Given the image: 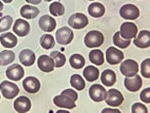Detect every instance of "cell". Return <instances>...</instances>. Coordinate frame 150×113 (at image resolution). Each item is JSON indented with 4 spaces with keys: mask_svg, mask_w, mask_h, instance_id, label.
<instances>
[{
    "mask_svg": "<svg viewBox=\"0 0 150 113\" xmlns=\"http://www.w3.org/2000/svg\"><path fill=\"white\" fill-rule=\"evenodd\" d=\"M104 42V36L97 30L89 31L84 37V43L88 48L100 47Z\"/></svg>",
    "mask_w": 150,
    "mask_h": 113,
    "instance_id": "obj_1",
    "label": "cell"
},
{
    "mask_svg": "<svg viewBox=\"0 0 150 113\" xmlns=\"http://www.w3.org/2000/svg\"><path fill=\"white\" fill-rule=\"evenodd\" d=\"M0 91L6 99H13L19 93V88L15 83L5 80L0 83Z\"/></svg>",
    "mask_w": 150,
    "mask_h": 113,
    "instance_id": "obj_2",
    "label": "cell"
},
{
    "mask_svg": "<svg viewBox=\"0 0 150 113\" xmlns=\"http://www.w3.org/2000/svg\"><path fill=\"white\" fill-rule=\"evenodd\" d=\"M105 102L106 104H108L111 107H117L120 106L122 104L123 100V95L119 90L114 89V88H111L106 92V97H105Z\"/></svg>",
    "mask_w": 150,
    "mask_h": 113,
    "instance_id": "obj_3",
    "label": "cell"
},
{
    "mask_svg": "<svg viewBox=\"0 0 150 113\" xmlns=\"http://www.w3.org/2000/svg\"><path fill=\"white\" fill-rule=\"evenodd\" d=\"M137 33H138V28H137L136 24L133 22H124L120 26L119 34L124 39L131 40L136 37Z\"/></svg>",
    "mask_w": 150,
    "mask_h": 113,
    "instance_id": "obj_4",
    "label": "cell"
},
{
    "mask_svg": "<svg viewBox=\"0 0 150 113\" xmlns=\"http://www.w3.org/2000/svg\"><path fill=\"white\" fill-rule=\"evenodd\" d=\"M74 34L72 30L69 27H61L56 31V35H55V39L56 42L59 43L60 45H67L73 40Z\"/></svg>",
    "mask_w": 150,
    "mask_h": 113,
    "instance_id": "obj_5",
    "label": "cell"
},
{
    "mask_svg": "<svg viewBox=\"0 0 150 113\" xmlns=\"http://www.w3.org/2000/svg\"><path fill=\"white\" fill-rule=\"evenodd\" d=\"M120 72L126 77H132L138 73V64L133 59L125 60L120 65Z\"/></svg>",
    "mask_w": 150,
    "mask_h": 113,
    "instance_id": "obj_6",
    "label": "cell"
},
{
    "mask_svg": "<svg viewBox=\"0 0 150 113\" xmlns=\"http://www.w3.org/2000/svg\"><path fill=\"white\" fill-rule=\"evenodd\" d=\"M89 21L85 14L83 13H75L72 14L68 19V24L74 29H82L88 25Z\"/></svg>",
    "mask_w": 150,
    "mask_h": 113,
    "instance_id": "obj_7",
    "label": "cell"
},
{
    "mask_svg": "<svg viewBox=\"0 0 150 113\" xmlns=\"http://www.w3.org/2000/svg\"><path fill=\"white\" fill-rule=\"evenodd\" d=\"M119 14L122 18L127 20H134L138 18L139 16V9L134 4H125L119 10Z\"/></svg>",
    "mask_w": 150,
    "mask_h": 113,
    "instance_id": "obj_8",
    "label": "cell"
},
{
    "mask_svg": "<svg viewBox=\"0 0 150 113\" xmlns=\"http://www.w3.org/2000/svg\"><path fill=\"white\" fill-rule=\"evenodd\" d=\"M106 61L111 65H116L119 64L124 58V54L120 49H117L115 47H109L106 50Z\"/></svg>",
    "mask_w": 150,
    "mask_h": 113,
    "instance_id": "obj_9",
    "label": "cell"
},
{
    "mask_svg": "<svg viewBox=\"0 0 150 113\" xmlns=\"http://www.w3.org/2000/svg\"><path fill=\"white\" fill-rule=\"evenodd\" d=\"M106 89L100 84H94L89 88V96L95 102H101L106 97Z\"/></svg>",
    "mask_w": 150,
    "mask_h": 113,
    "instance_id": "obj_10",
    "label": "cell"
},
{
    "mask_svg": "<svg viewBox=\"0 0 150 113\" xmlns=\"http://www.w3.org/2000/svg\"><path fill=\"white\" fill-rule=\"evenodd\" d=\"M24 71L23 67L19 64H13V65L9 66L6 70V76L9 80L12 81H18L21 80L24 76Z\"/></svg>",
    "mask_w": 150,
    "mask_h": 113,
    "instance_id": "obj_11",
    "label": "cell"
},
{
    "mask_svg": "<svg viewBox=\"0 0 150 113\" xmlns=\"http://www.w3.org/2000/svg\"><path fill=\"white\" fill-rule=\"evenodd\" d=\"M22 85H23L24 90L28 93H37L38 91L40 90V87H41L40 81L36 77H33V76H28V77H26L23 80Z\"/></svg>",
    "mask_w": 150,
    "mask_h": 113,
    "instance_id": "obj_12",
    "label": "cell"
},
{
    "mask_svg": "<svg viewBox=\"0 0 150 113\" xmlns=\"http://www.w3.org/2000/svg\"><path fill=\"white\" fill-rule=\"evenodd\" d=\"M13 32L20 37L26 36L30 32V25L24 19H16V21L13 24Z\"/></svg>",
    "mask_w": 150,
    "mask_h": 113,
    "instance_id": "obj_13",
    "label": "cell"
},
{
    "mask_svg": "<svg viewBox=\"0 0 150 113\" xmlns=\"http://www.w3.org/2000/svg\"><path fill=\"white\" fill-rule=\"evenodd\" d=\"M38 23H39L40 29L43 30L44 32H52L56 28V21L51 16H48V15L41 16Z\"/></svg>",
    "mask_w": 150,
    "mask_h": 113,
    "instance_id": "obj_14",
    "label": "cell"
},
{
    "mask_svg": "<svg viewBox=\"0 0 150 113\" xmlns=\"http://www.w3.org/2000/svg\"><path fill=\"white\" fill-rule=\"evenodd\" d=\"M124 85L127 90L131 92H136L142 86V79L139 75H134L132 77H126L124 79Z\"/></svg>",
    "mask_w": 150,
    "mask_h": 113,
    "instance_id": "obj_15",
    "label": "cell"
},
{
    "mask_svg": "<svg viewBox=\"0 0 150 113\" xmlns=\"http://www.w3.org/2000/svg\"><path fill=\"white\" fill-rule=\"evenodd\" d=\"M37 64L40 70L43 72H46V73L52 72L54 70V67H55L53 59L50 56H48V55H42V56H40L37 60Z\"/></svg>",
    "mask_w": 150,
    "mask_h": 113,
    "instance_id": "obj_16",
    "label": "cell"
},
{
    "mask_svg": "<svg viewBox=\"0 0 150 113\" xmlns=\"http://www.w3.org/2000/svg\"><path fill=\"white\" fill-rule=\"evenodd\" d=\"M134 44L138 48H148L150 45V31L142 30L138 33V36L134 38Z\"/></svg>",
    "mask_w": 150,
    "mask_h": 113,
    "instance_id": "obj_17",
    "label": "cell"
},
{
    "mask_svg": "<svg viewBox=\"0 0 150 113\" xmlns=\"http://www.w3.org/2000/svg\"><path fill=\"white\" fill-rule=\"evenodd\" d=\"M53 102L56 106L60 107V108H66V109H73L75 108V101L72 99H70L69 97L65 95H58V96H55L53 98Z\"/></svg>",
    "mask_w": 150,
    "mask_h": 113,
    "instance_id": "obj_18",
    "label": "cell"
},
{
    "mask_svg": "<svg viewBox=\"0 0 150 113\" xmlns=\"http://www.w3.org/2000/svg\"><path fill=\"white\" fill-rule=\"evenodd\" d=\"M14 109L17 112H28L31 108V101L26 96H20L14 101Z\"/></svg>",
    "mask_w": 150,
    "mask_h": 113,
    "instance_id": "obj_19",
    "label": "cell"
},
{
    "mask_svg": "<svg viewBox=\"0 0 150 113\" xmlns=\"http://www.w3.org/2000/svg\"><path fill=\"white\" fill-rule=\"evenodd\" d=\"M36 59L35 53L30 49H24L19 54V60L24 66H31L34 64Z\"/></svg>",
    "mask_w": 150,
    "mask_h": 113,
    "instance_id": "obj_20",
    "label": "cell"
},
{
    "mask_svg": "<svg viewBox=\"0 0 150 113\" xmlns=\"http://www.w3.org/2000/svg\"><path fill=\"white\" fill-rule=\"evenodd\" d=\"M0 43L5 48H13L17 44V37L11 32H5L0 36Z\"/></svg>",
    "mask_w": 150,
    "mask_h": 113,
    "instance_id": "obj_21",
    "label": "cell"
},
{
    "mask_svg": "<svg viewBox=\"0 0 150 113\" xmlns=\"http://www.w3.org/2000/svg\"><path fill=\"white\" fill-rule=\"evenodd\" d=\"M88 13L94 18H99L105 13V7L99 2H93L88 6Z\"/></svg>",
    "mask_w": 150,
    "mask_h": 113,
    "instance_id": "obj_22",
    "label": "cell"
},
{
    "mask_svg": "<svg viewBox=\"0 0 150 113\" xmlns=\"http://www.w3.org/2000/svg\"><path fill=\"white\" fill-rule=\"evenodd\" d=\"M20 14L25 19H34L39 14V9L32 5H24L21 7Z\"/></svg>",
    "mask_w": 150,
    "mask_h": 113,
    "instance_id": "obj_23",
    "label": "cell"
},
{
    "mask_svg": "<svg viewBox=\"0 0 150 113\" xmlns=\"http://www.w3.org/2000/svg\"><path fill=\"white\" fill-rule=\"evenodd\" d=\"M101 81L107 87H111L112 85H114V83L116 82L115 72L113 70H110V69L104 70L101 74Z\"/></svg>",
    "mask_w": 150,
    "mask_h": 113,
    "instance_id": "obj_24",
    "label": "cell"
},
{
    "mask_svg": "<svg viewBox=\"0 0 150 113\" xmlns=\"http://www.w3.org/2000/svg\"><path fill=\"white\" fill-rule=\"evenodd\" d=\"M83 76L89 82H92V81L97 80L99 77V70L96 68L95 66L90 65L85 67V69L83 70Z\"/></svg>",
    "mask_w": 150,
    "mask_h": 113,
    "instance_id": "obj_25",
    "label": "cell"
},
{
    "mask_svg": "<svg viewBox=\"0 0 150 113\" xmlns=\"http://www.w3.org/2000/svg\"><path fill=\"white\" fill-rule=\"evenodd\" d=\"M89 60L91 63L95 65H102L104 63V55L103 52L99 49H93L89 52Z\"/></svg>",
    "mask_w": 150,
    "mask_h": 113,
    "instance_id": "obj_26",
    "label": "cell"
},
{
    "mask_svg": "<svg viewBox=\"0 0 150 113\" xmlns=\"http://www.w3.org/2000/svg\"><path fill=\"white\" fill-rule=\"evenodd\" d=\"M69 63L74 69H80L85 65V59L80 54H73L70 56Z\"/></svg>",
    "mask_w": 150,
    "mask_h": 113,
    "instance_id": "obj_27",
    "label": "cell"
},
{
    "mask_svg": "<svg viewBox=\"0 0 150 113\" xmlns=\"http://www.w3.org/2000/svg\"><path fill=\"white\" fill-rule=\"evenodd\" d=\"M70 84L72 85V87L79 91L83 90L85 88V81L83 80V78L79 74H73L70 77Z\"/></svg>",
    "mask_w": 150,
    "mask_h": 113,
    "instance_id": "obj_28",
    "label": "cell"
},
{
    "mask_svg": "<svg viewBox=\"0 0 150 113\" xmlns=\"http://www.w3.org/2000/svg\"><path fill=\"white\" fill-rule=\"evenodd\" d=\"M15 59V53L12 50H3L0 52V60L2 65H8L11 64Z\"/></svg>",
    "mask_w": 150,
    "mask_h": 113,
    "instance_id": "obj_29",
    "label": "cell"
},
{
    "mask_svg": "<svg viewBox=\"0 0 150 113\" xmlns=\"http://www.w3.org/2000/svg\"><path fill=\"white\" fill-rule=\"evenodd\" d=\"M40 45L42 46V48H44V49H46V50L51 49L55 45L54 37H53L51 34L42 35L40 38Z\"/></svg>",
    "mask_w": 150,
    "mask_h": 113,
    "instance_id": "obj_30",
    "label": "cell"
},
{
    "mask_svg": "<svg viewBox=\"0 0 150 113\" xmlns=\"http://www.w3.org/2000/svg\"><path fill=\"white\" fill-rule=\"evenodd\" d=\"M49 56L51 57L53 59V61H54L55 67H58V68L62 67L65 64V62H66V58H65L64 54H62L61 52H59V51H52Z\"/></svg>",
    "mask_w": 150,
    "mask_h": 113,
    "instance_id": "obj_31",
    "label": "cell"
},
{
    "mask_svg": "<svg viewBox=\"0 0 150 113\" xmlns=\"http://www.w3.org/2000/svg\"><path fill=\"white\" fill-rule=\"evenodd\" d=\"M49 11L53 16H62L65 12V8L60 2H52L49 6Z\"/></svg>",
    "mask_w": 150,
    "mask_h": 113,
    "instance_id": "obj_32",
    "label": "cell"
},
{
    "mask_svg": "<svg viewBox=\"0 0 150 113\" xmlns=\"http://www.w3.org/2000/svg\"><path fill=\"white\" fill-rule=\"evenodd\" d=\"M113 43H114L115 46L119 48H127L130 45V40L124 39L120 36L119 32H116L113 36Z\"/></svg>",
    "mask_w": 150,
    "mask_h": 113,
    "instance_id": "obj_33",
    "label": "cell"
},
{
    "mask_svg": "<svg viewBox=\"0 0 150 113\" xmlns=\"http://www.w3.org/2000/svg\"><path fill=\"white\" fill-rule=\"evenodd\" d=\"M12 23H13V18L9 15L0 18V32H5L10 29Z\"/></svg>",
    "mask_w": 150,
    "mask_h": 113,
    "instance_id": "obj_34",
    "label": "cell"
},
{
    "mask_svg": "<svg viewBox=\"0 0 150 113\" xmlns=\"http://www.w3.org/2000/svg\"><path fill=\"white\" fill-rule=\"evenodd\" d=\"M141 74L145 78L150 77V59H145L141 63Z\"/></svg>",
    "mask_w": 150,
    "mask_h": 113,
    "instance_id": "obj_35",
    "label": "cell"
},
{
    "mask_svg": "<svg viewBox=\"0 0 150 113\" xmlns=\"http://www.w3.org/2000/svg\"><path fill=\"white\" fill-rule=\"evenodd\" d=\"M131 111L133 113H147L148 110H147L146 106L142 103H134L131 107Z\"/></svg>",
    "mask_w": 150,
    "mask_h": 113,
    "instance_id": "obj_36",
    "label": "cell"
},
{
    "mask_svg": "<svg viewBox=\"0 0 150 113\" xmlns=\"http://www.w3.org/2000/svg\"><path fill=\"white\" fill-rule=\"evenodd\" d=\"M140 99L144 103H150V88H145L144 90H142L141 94H140Z\"/></svg>",
    "mask_w": 150,
    "mask_h": 113,
    "instance_id": "obj_37",
    "label": "cell"
},
{
    "mask_svg": "<svg viewBox=\"0 0 150 113\" xmlns=\"http://www.w3.org/2000/svg\"><path fill=\"white\" fill-rule=\"evenodd\" d=\"M61 94L67 96V97H69L70 99L74 100V101H76L77 98H78V94H77V93L75 92L74 90H72V89H65V90L62 91Z\"/></svg>",
    "mask_w": 150,
    "mask_h": 113,
    "instance_id": "obj_38",
    "label": "cell"
},
{
    "mask_svg": "<svg viewBox=\"0 0 150 113\" xmlns=\"http://www.w3.org/2000/svg\"><path fill=\"white\" fill-rule=\"evenodd\" d=\"M103 113H107V112H115V113H119L120 111L116 108H104L102 110Z\"/></svg>",
    "mask_w": 150,
    "mask_h": 113,
    "instance_id": "obj_39",
    "label": "cell"
},
{
    "mask_svg": "<svg viewBox=\"0 0 150 113\" xmlns=\"http://www.w3.org/2000/svg\"><path fill=\"white\" fill-rule=\"evenodd\" d=\"M25 1L30 4H33V5H38V4H40V2L42 0H25Z\"/></svg>",
    "mask_w": 150,
    "mask_h": 113,
    "instance_id": "obj_40",
    "label": "cell"
},
{
    "mask_svg": "<svg viewBox=\"0 0 150 113\" xmlns=\"http://www.w3.org/2000/svg\"><path fill=\"white\" fill-rule=\"evenodd\" d=\"M57 113H69L67 110H58Z\"/></svg>",
    "mask_w": 150,
    "mask_h": 113,
    "instance_id": "obj_41",
    "label": "cell"
},
{
    "mask_svg": "<svg viewBox=\"0 0 150 113\" xmlns=\"http://www.w3.org/2000/svg\"><path fill=\"white\" fill-rule=\"evenodd\" d=\"M2 1L5 2V3H11V2L13 1V0H2Z\"/></svg>",
    "mask_w": 150,
    "mask_h": 113,
    "instance_id": "obj_42",
    "label": "cell"
},
{
    "mask_svg": "<svg viewBox=\"0 0 150 113\" xmlns=\"http://www.w3.org/2000/svg\"><path fill=\"white\" fill-rule=\"evenodd\" d=\"M2 9H3V3H2L1 0H0V11H1Z\"/></svg>",
    "mask_w": 150,
    "mask_h": 113,
    "instance_id": "obj_43",
    "label": "cell"
},
{
    "mask_svg": "<svg viewBox=\"0 0 150 113\" xmlns=\"http://www.w3.org/2000/svg\"><path fill=\"white\" fill-rule=\"evenodd\" d=\"M0 65H2V62H1V60H0Z\"/></svg>",
    "mask_w": 150,
    "mask_h": 113,
    "instance_id": "obj_44",
    "label": "cell"
},
{
    "mask_svg": "<svg viewBox=\"0 0 150 113\" xmlns=\"http://www.w3.org/2000/svg\"><path fill=\"white\" fill-rule=\"evenodd\" d=\"M45 1H47V2H48V1H52V0H45Z\"/></svg>",
    "mask_w": 150,
    "mask_h": 113,
    "instance_id": "obj_45",
    "label": "cell"
},
{
    "mask_svg": "<svg viewBox=\"0 0 150 113\" xmlns=\"http://www.w3.org/2000/svg\"><path fill=\"white\" fill-rule=\"evenodd\" d=\"M89 1H93V0H89Z\"/></svg>",
    "mask_w": 150,
    "mask_h": 113,
    "instance_id": "obj_46",
    "label": "cell"
}]
</instances>
